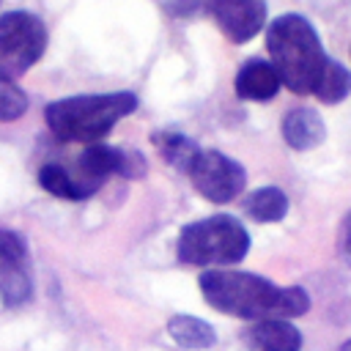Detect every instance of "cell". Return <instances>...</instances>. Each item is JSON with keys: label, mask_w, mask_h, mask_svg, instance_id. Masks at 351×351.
<instances>
[{"label": "cell", "mask_w": 351, "mask_h": 351, "mask_svg": "<svg viewBox=\"0 0 351 351\" xmlns=\"http://www.w3.org/2000/svg\"><path fill=\"white\" fill-rule=\"evenodd\" d=\"M200 291L206 302L228 315L269 321V318H293L307 313L310 296L304 288L291 285L280 288L266 277L233 269H208L200 274Z\"/></svg>", "instance_id": "1"}, {"label": "cell", "mask_w": 351, "mask_h": 351, "mask_svg": "<svg viewBox=\"0 0 351 351\" xmlns=\"http://www.w3.org/2000/svg\"><path fill=\"white\" fill-rule=\"evenodd\" d=\"M266 49L280 82L293 93H313L324 69L326 52L315 27L299 14H282L266 27Z\"/></svg>", "instance_id": "2"}, {"label": "cell", "mask_w": 351, "mask_h": 351, "mask_svg": "<svg viewBox=\"0 0 351 351\" xmlns=\"http://www.w3.org/2000/svg\"><path fill=\"white\" fill-rule=\"evenodd\" d=\"M137 110V96L118 93H82L47 104L44 118L49 132L63 143H93L104 137L121 118Z\"/></svg>", "instance_id": "3"}, {"label": "cell", "mask_w": 351, "mask_h": 351, "mask_svg": "<svg viewBox=\"0 0 351 351\" xmlns=\"http://www.w3.org/2000/svg\"><path fill=\"white\" fill-rule=\"evenodd\" d=\"M250 250V233L228 214L206 217L184 225L178 236V261L186 266H228L239 263Z\"/></svg>", "instance_id": "4"}, {"label": "cell", "mask_w": 351, "mask_h": 351, "mask_svg": "<svg viewBox=\"0 0 351 351\" xmlns=\"http://www.w3.org/2000/svg\"><path fill=\"white\" fill-rule=\"evenodd\" d=\"M47 49L44 22L30 11L0 16V80L22 77Z\"/></svg>", "instance_id": "5"}, {"label": "cell", "mask_w": 351, "mask_h": 351, "mask_svg": "<svg viewBox=\"0 0 351 351\" xmlns=\"http://www.w3.org/2000/svg\"><path fill=\"white\" fill-rule=\"evenodd\" d=\"M195 189L211 203H230L247 184L244 167L222 151H200L189 167Z\"/></svg>", "instance_id": "6"}, {"label": "cell", "mask_w": 351, "mask_h": 351, "mask_svg": "<svg viewBox=\"0 0 351 351\" xmlns=\"http://www.w3.org/2000/svg\"><path fill=\"white\" fill-rule=\"evenodd\" d=\"M33 293V277H30V258L25 239L0 230V299L8 307H16L27 302Z\"/></svg>", "instance_id": "7"}, {"label": "cell", "mask_w": 351, "mask_h": 351, "mask_svg": "<svg viewBox=\"0 0 351 351\" xmlns=\"http://www.w3.org/2000/svg\"><path fill=\"white\" fill-rule=\"evenodd\" d=\"M203 14H211L233 44H244L263 30L266 0H206Z\"/></svg>", "instance_id": "8"}, {"label": "cell", "mask_w": 351, "mask_h": 351, "mask_svg": "<svg viewBox=\"0 0 351 351\" xmlns=\"http://www.w3.org/2000/svg\"><path fill=\"white\" fill-rule=\"evenodd\" d=\"M282 137L293 151H310L326 137L324 118L310 107H293L282 118Z\"/></svg>", "instance_id": "9"}, {"label": "cell", "mask_w": 351, "mask_h": 351, "mask_svg": "<svg viewBox=\"0 0 351 351\" xmlns=\"http://www.w3.org/2000/svg\"><path fill=\"white\" fill-rule=\"evenodd\" d=\"M280 85L282 82H280L277 69L261 58L247 60L236 74V93L241 99H250V101H266V99L277 96Z\"/></svg>", "instance_id": "10"}, {"label": "cell", "mask_w": 351, "mask_h": 351, "mask_svg": "<svg viewBox=\"0 0 351 351\" xmlns=\"http://www.w3.org/2000/svg\"><path fill=\"white\" fill-rule=\"evenodd\" d=\"M247 346L252 351H299L302 335L293 324L282 318H269L247 329Z\"/></svg>", "instance_id": "11"}, {"label": "cell", "mask_w": 351, "mask_h": 351, "mask_svg": "<svg viewBox=\"0 0 351 351\" xmlns=\"http://www.w3.org/2000/svg\"><path fill=\"white\" fill-rule=\"evenodd\" d=\"M167 332L170 337L184 346V348H208L217 343V335H214V326L203 318H195V315H173L167 321Z\"/></svg>", "instance_id": "12"}, {"label": "cell", "mask_w": 351, "mask_h": 351, "mask_svg": "<svg viewBox=\"0 0 351 351\" xmlns=\"http://www.w3.org/2000/svg\"><path fill=\"white\" fill-rule=\"evenodd\" d=\"M151 143L159 148V154H162V159L167 162V165H173V167H178V170H186L189 173V167H192V162L197 159V145L186 137V134H181V132H156L154 137H151Z\"/></svg>", "instance_id": "13"}, {"label": "cell", "mask_w": 351, "mask_h": 351, "mask_svg": "<svg viewBox=\"0 0 351 351\" xmlns=\"http://www.w3.org/2000/svg\"><path fill=\"white\" fill-rule=\"evenodd\" d=\"M244 211L255 222H280L288 211V197L277 186H263V189H255L244 200Z\"/></svg>", "instance_id": "14"}, {"label": "cell", "mask_w": 351, "mask_h": 351, "mask_svg": "<svg viewBox=\"0 0 351 351\" xmlns=\"http://www.w3.org/2000/svg\"><path fill=\"white\" fill-rule=\"evenodd\" d=\"M38 184L49 192V195H55V197H63V200H85L88 195H85V189L80 186V181H77V176L74 173H69L63 165H44L41 170H38Z\"/></svg>", "instance_id": "15"}, {"label": "cell", "mask_w": 351, "mask_h": 351, "mask_svg": "<svg viewBox=\"0 0 351 351\" xmlns=\"http://www.w3.org/2000/svg\"><path fill=\"white\" fill-rule=\"evenodd\" d=\"M313 93H315L324 104H337V101H343V99L351 93V74H348V69L329 58V60H326V69H324V74H321V80H318V85H315Z\"/></svg>", "instance_id": "16"}, {"label": "cell", "mask_w": 351, "mask_h": 351, "mask_svg": "<svg viewBox=\"0 0 351 351\" xmlns=\"http://www.w3.org/2000/svg\"><path fill=\"white\" fill-rule=\"evenodd\" d=\"M27 110V96L14 80H0V121H16Z\"/></svg>", "instance_id": "17"}, {"label": "cell", "mask_w": 351, "mask_h": 351, "mask_svg": "<svg viewBox=\"0 0 351 351\" xmlns=\"http://www.w3.org/2000/svg\"><path fill=\"white\" fill-rule=\"evenodd\" d=\"M167 8L176 16H192V14H203L206 0H167Z\"/></svg>", "instance_id": "18"}, {"label": "cell", "mask_w": 351, "mask_h": 351, "mask_svg": "<svg viewBox=\"0 0 351 351\" xmlns=\"http://www.w3.org/2000/svg\"><path fill=\"white\" fill-rule=\"evenodd\" d=\"M343 247L351 252V214L346 217V225H343Z\"/></svg>", "instance_id": "19"}, {"label": "cell", "mask_w": 351, "mask_h": 351, "mask_svg": "<svg viewBox=\"0 0 351 351\" xmlns=\"http://www.w3.org/2000/svg\"><path fill=\"white\" fill-rule=\"evenodd\" d=\"M340 351H351V340H348L346 346H340Z\"/></svg>", "instance_id": "20"}]
</instances>
